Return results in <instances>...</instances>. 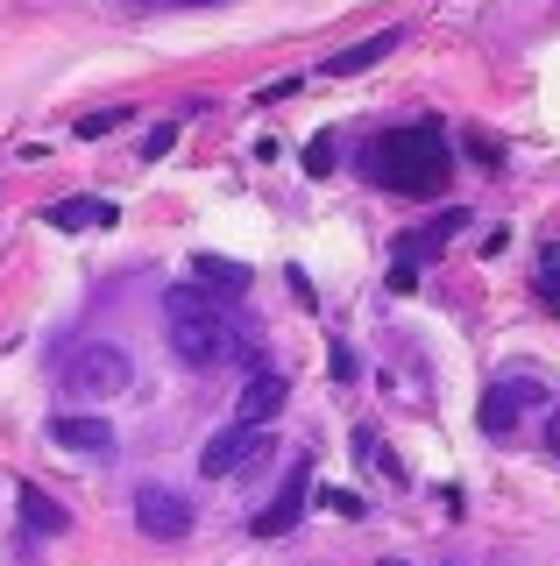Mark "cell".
I'll use <instances>...</instances> for the list:
<instances>
[{
  "mask_svg": "<svg viewBox=\"0 0 560 566\" xmlns=\"http://www.w3.org/2000/svg\"><path fill=\"white\" fill-rule=\"evenodd\" d=\"M362 170H370V185H383V191H412V199H426V191H440L454 177V149H447L440 120H412V128L376 135L370 156H362Z\"/></svg>",
  "mask_w": 560,
  "mask_h": 566,
  "instance_id": "cell-1",
  "label": "cell"
},
{
  "mask_svg": "<svg viewBox=\"0 0 560 566\" xmlns=\"http://www.w3.org/2000/svg\"><path fill=\"white\" fill-rule=\"evenodd\" d=\"M164 318H170V354H178L185 368H220V361H235V354H249L241 326L214 305V291H199V283H170Z\"/></svg>",
  "mask_w": 560,
  "mask_h": 566,
  "instance_id": "cell-2",
  "label": "cell"
},
{
  "mask_svg": "<svg viewBox=\"0 0 560 566\" xmlns=\"http://www.w3.org/2000/svg\"><path fill=\"white\" fill-rule=\"evenodd\" d=\"M135 382V361H128V347L121 340H85L72 361H64V397H79V403H107L121 397V389Z\"/></svg>",
  "mask_w": 560,
  "mask_h": 566,
  "instance_id": "cell-3",
  "label": "cell"
},
{
  "mask_svg": "<svg viewBox=\"0 0 560 566\" xmlns=\"http://www.w3.org/2000/svg\"><path fill=\"white\" fill-rule=\"evenodd\" d=\"M135 531L156 545H178V538H191V503L164 482H143L135 489Z\"/></svg>",
  "mask_w": 560,
  "mask_h": 566,
  "instance_id": "cell-4",
  "label": "cell"
},
{
  "mask_svg": "<svg viewBox=\"0 0 560 566\" xmlns=\"http://www.w3.org/2000/svg\"><path fill=\"white\" fill-rule=\"evenodd\" d=\"M305 489H312V453H291V468H284V482H277L270 510H256V538H284V531H299Z\"/></svg>",
  "mask_w": 560,
  "mask_h": 566,
  "instance_id": "cell-5",
  "label": "cell"
},
{
  "mask_svg": "<svg viewBox=\"0 0 560 566\" xmlns=\"http://www.w3.org/2000/svg\"><path fill=\"white\" fill-rule=\"evenodd\" d=\"M256 453H262V424H241V418H235L227 432H214V439L199 447V474H206V482H227V474H241Z\"/></svg>",
  "mask_w": 560,
  "mask_h": 566,
  "instance_id": "cell-6",
  "label": "cell"
},
{
  "mask_svg": "<svg viewBox=\"0 0 560 566\" xmlns=\"http://www.w3.org/2000/svg\"><path fill=\"white\" fill-rule=\"evenodd\" d=\"M50 439H58L64 453H79V460H114V424L100 418V411H64V418H50Z\"/></svg>",
  "mask_w": 560,
  "mask_h": 566,
  "instance_id": "cell-7",
  "label": "cell"
},
{
  "mask_svg": "<svg viewBox=\"0 0 560 566\" xmlns=\"http://www.w3.org/2000/svg\"><path fill=\"white\" fill-rule=\"evenodd\" d=\"M284 397H291V382L277 376V368H256V376L241 382V397H235V418L241 424H270L277 411H284Z\"/></svg>",
  "mask_w": 560,
  "mask_h": 566,
  "instance_id": "cell-8",
  "label": "cell"
},
{
  "mask_svg": "<svg viewBox=\"0 0 560 566\" xmlns=\"http://www.w3.org/2000/svg\"><path fill=\"white\" fill-rule=\"evenodd\" d=\"M539 397V389L532 382H489V397L476 403V424H483V432H511V424H518V411H525V403H532Z\"/></svg>",
  "mask_w": 560,
  "mask_h": 566,
  "instance_id": "cell-9",
  "label": "cell"
},
{
  "mask_svg": "<svg viewBox=\"0 0 560 566\" xmlns=\"http://www.w3.org/2000/svg\"><path fill=\"white\" fill-rule=\"evenodd\" d=\"M397 43H405V29H383V35H370V43H355V50H341V57H326V78H355V71L383 64Z\"/></svg>",
  "mask_w": 560,
  "mask_h": 566,
  "instance_id": "cell-10",
  "label": "cell"
},
{
  "mask_svg": "<svg viewBox=\"0 0 560 566\" xmlns=\"http://www.w3.org/2000/svg\"><path fill=\"white\" fill-rule=\"evenodd\" d=\"M14 503H22V524H29V531H43V538L72 531V517H64V503H58V495H43L37 482H22V495H14Z\"/></svg>",
  "mask_w": 560,
  "mask_h": 566,
  "instance_id": "cell-11",
  "label": "cell"
},
{
  "mask_svg": "<svg viewBox=\"0 0 560 566\" xmlns=\"http://www.w3.org/2000/svg\"><path fill=\"white\" fill-rule=\"evenodd\" d=\"M43 227H64V234H85V227H114V206L107 199H64L43 212Z\"/></svg>",
  "mask_w": 560,
  "mask_h": 566,
  "instance_id": "cell-12",
  "label": "cell"
},
{
  "mask_svg": "<svg viewBox=\"0 0 560 566\" xmlns=\"http://www.w3.org/2000/svg\"><path fill=\"white\" fill-rule=\"evenodd\" d=\"M191 276H199V291H214V297H241V291H249V270H241V262L199 255V262H191Z\"/></svg>",
  "mask_w": 560,
  "mask_h": 566,
  "instance_id": "cell-13",
  "label": "cell"
},
{
  "mask_svg": "<svg viewBox=\"0 0 560 566\" xmlns=\"http://www.w3.org/2000/svg\"><path fill=\"white\" fill-rule=\"evenodd\" d=\"M121 114H128V106H100V114H85V120H79V135H85V142L114 135V128H121Z\"/></svg>",
  "mask_w": 560,
  "mask_h": 566,
  "instance_id": "cell-14",
  "label": "cell"
},
{
  "mask_svg": "<svg viewBox=\"0 0 560 566\" xmlns=\"http://www.w3.org/2000/svg\"><path fill=\"white\" fill-rule=\"evenodd\" d=\"M305 170H312V177L334 170V135H312V142H305Z\"/></svg>",
  "mask_w": 560,
  "mask_h": 566,
  "instance_id": "cell-15",
  "label": "cell"
},
{
  "mask_svg": "<svg viewBox=\"0 0 560 566\" xmlns=\"http://www.w3.org/2000/svg\"><path fill=\"white\" fill-rule=\"evenodd\" d=\"M320 510H334V517H370L355 489H326V495H320Z\"/></svg>",
  "mask_w": 560,
  "mask_h": 566,
  "instance_id": "cell-16",
  "label": "cell"
},
{
  "mask_svg": "<svg viewBox=\"0 0 560 566\" xmlns=\"http://www.w3.org/2000/svg\"><path fill=\"white\" fill-rule=\"evenodd\" d=\"M468 156H476V164H504V149L489 135H468Z\"/></svg>",
  "mask_w": 560,
  "mask_h": 566,
  "instance_id": "cell-17",
  "label": "cell"
},
{
  "mask_svg": "<svg viewBox=\"0 0 560 566\" xmlns=\"http://www.w3.org/2000/svg\"><path fill=\"white\" fill-rule=\"evenodd\" d=\"M539 283H547V291H560V248H547V255H539Z\"/></svg>",
  "mask_w": 560,
  "mask_h": 566,
  "instance_id": "cell-18",
  "label": "cell"
},
{
  "mask_svg": "<svg viewBox=\"0 0 560 566\" xmlns=\"http://www.w3.org/2000/svg\"><path fill=\"white\" fill-rule=\"evenodd\" d=\"M547 453L560 460V403H553V411H547Z\"/></svg>",
  "mask_w": 560,
  "mask_h": 566,
  "instance_id": "cell-19",
  "label": "cell"
},
{
  "mask_svg": "<svg viewBox=\"0 0 560 566\" xmlns=\"http://www.w3.org/2000/svg\"><path fill=\"white\" fill-rule=\"evenodd\" d=\"M164 8H214V0H164Z\"/></svg>",
  "mask_w": 560,
  "mask_h": 566,
  "instance_id": "cell-20",
  "label": "cell"
},
{
  "mask_svg": "<svg viewBox=\"0 0 560 566\" xmlns=\"http://www.w3.org/2000/svg\"><path fill=\"white\" fill-rule=\"evenodd\" d=\"M383 566H405V559H383Z\"/></svg>",
  "mask_w": 560,
  "mask_h": 566,
  "instance_id": "cell-21",
  "label": "cell"
}]
</instances>
